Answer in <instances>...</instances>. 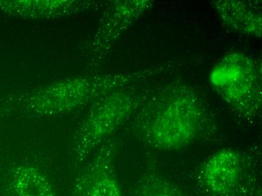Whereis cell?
<instances>
[{"label":"cell","mask_w":262,"mask_h":196,"mask_svg":"<svg viewBox=\"0 0 262 196\" xmlns=\"http://www.w3.org/2000/svg\"><path fill=\"white\" fill-rule=\"evenodd\" d=\"M133 122L136 136L159 151H178L201 139L208 130L205 101L190 84L174 82L143 99Z\"/></svg>","instance_id":"6da1fadb"},{"label":"cell","mask_w":262,"mask_h":196,"mask_svg":"<svg viewBox=\"0 0 262 196\" xmlns=\"http://www.w3.org/2000/svg\"><path fill=\"white\" fill-rule=\"evenodd\" d=\"M160 70L149 68L134 73L120 72L67 78L27 94L21 99L22 107L38 117L67 114L112 92L130 87Z\"/></svg>","instance_id":"7a4b0ae2"},{"label":"cell","mask_w":262,"mask_h":196,"mask_svg":"<svg viewBox=\"0 0 262 196\" xmlns=\"http://www.w3.org/2000/svg\"><path fill=\"white\" fill-rule=\"evenodd\" d=\"M128 88L108 94L92 103L73 139L71 155L74 168L86 163L137 113L144 98Z\"/></svg>","instance_id":"3957f363"},{"label":"cell","mask_w":262,"mask_h":196,"mask_svg":"<svg viewBox=\"0 0 262 196\" xmlns=\"http://www.w3.org/2000/svg\"><path fill=\"white\" fill-rule=\"evenodd\" d=\"M261 64L241 52L227 54L212 68L210 82L223 101L242 117L259 116L262 102Z\"/></svg>","instance_id":"277c9868"},{"label":"cell","mask_w":262,"mask_h":196,"mask_svg":"<svg viewBox=\"0 0 262 196\" xmlns=\"http://www.w3.org/2000/svg\"><path fill=\"white\" fill-rule=\"evenodd\" d=\"M152 6L149 0L111 2L103 12L89 48L91 67L101 63L120 38Z\"/></svg>","instance_id":"5b68a950"},{"label":"cell","mask_w":262,"mask_h":196,"mask_svg":"<svg viewBox=\"0 0 262 196\" xmlns=\"http://www.w3.org/2000/svg\"><path fill=\"white\" fill-rule=\"evenodd\" d=\"M116 143L107 140L76 178L70 196H122L116 168Z\"/></svg>","instance_id":"8992f818"},{"label":"cell","mask_w":262,"mask_h":196,"mask_svg":"<svg viewBox=\"0 0 262 196\" xmlns=\"http://www.w3.org/2000/svg\"><path fill=\"white\" fill-rule=\"evenodd\" d=\"M244 167L241 154L232 148H225L204 162L200 170L199 181L212 195H229L239 184Z\"/></svg>","instance_id":"52a82bcc"},{"label":"cell","mask_w":262,"mask_h":196,"mask_svg":"<svg viewBox=\"0 0 262 196\" xmlns=\"http://www.w3.org/2000/svg\"><path fill=\"white\" fill-rule=\"evenodd\" d=\"M97 3L82 0H0V11L20 18L45 20L88 12Z\"/></svg>","instance_id":"ba28073f"},{"label":"cell","mask_w":262,"mask_h":196,"mask_svg":"<svg viewBox=\"0 0 262 196\" xmlns=\"http://www.w3.org/2000/svg\"><path fill=\"white\" fill-rule=\"evenodd\" d=\"M212 5L225 26L241 34L261 37V8L258 2L216 0Z\"/></svg>","instance_id":"9c48e42d"},{"label":"cell","mask_w":262,"mask_h":196,"mask_svg":"<svg viewBox=\"0 0 262 196\" xmlns=\"http://www.w3.org/2000/svg\"><path fill=\"white\" fill-rule=\"evenodd\" d=\"M4 196H57L46 170L33 162H21L11 169Z\"/></svg>","instance_id":"30bf717a"},{"label":"cell","mask_w":262,"mask_h":196,"mask_svg":"<svg viewBox=\"0 0 262 196\" xmlns=\"http://www.w3.org/2000/svg\"><path fill=\"white\" fill-rule=\"evenodd\" d=\"M137 196H182L178 190L170 186H159L143 191Z\"/></svg>","instance_id":"8fae6325"}]
</instances>
